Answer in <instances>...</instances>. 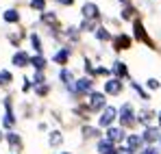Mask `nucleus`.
<instances>
[{
	"label": "nucleus",
	"mask_w": 161,
	"mask_h": 154,
	"mask_svg": "<svg viewBox=\"0 0 161 154\" xmlns=\"http://www.w3.org/2000/svg\"><path fill=\"white\" fill-rule=\"evenodd\" d=\"M124 146L131 150L133 154H139V150L144 148V141H142V135H126V141Z\"/></svg>",
	"instance_id": "13"
},
{
	"label": "nucleus",
	"mask_w": 161,
	"mask_h": 154,
	"mask_svg": "<svg viewBox=\"0 0 161 154\" xmlns=\"http://www.w3.org/2000/svg\"><path fill=\"white\" fill-rule=\"evenodd\" d=\"M4 141V132H2V128H0V143Z\"/></svg>",
	"instance_id": "37"
},
{
	"label": "nucleus",
	"mask_w": 161,
	"mask_h": 154,
	"mask_svg": "<svg viewBox=\"0 0 161 154\" xmlns=\"http://www.w3.org/2000/svg\"><path fill=\"white\" fill-rule=\"evenodd\" d=\"M118 122L124 130H133L137 126V111L131 102H124L118 109Z\"/></svg>",
	"instance_id": "1"
},
{
	"label": "nucleus",
	"mask_w": 161,
	"mask_h": 154,
	"mask_svg": "<svg viewBox=\"0 0 161 154\" xmlns=\"http://www.w3.org/2000/svg\"><path fill=\"white\" fill-rule=\"evenodd\" d=\"M131 15H133V9H124L122 11V20H131Z\"/></svg>",
	"instance_id": "34"
},
{
	"label": "nucleus",
	"mask_w": 161,
	"mask_h": 154,
	"mask_svg": "<svg viewBox=\"0 0 161 154\" xmlns=\"http://www.w3.org/2000/svg\"><path fill=\"white\" fill-rule=\"evenodd\" d=\"M122 91H124V82L120 80V78H107L105 80V85H103V93L105 96H122Z\"/></svg>",
	"instance_id": "6"
},
{
	"label": "nucleus",
	"mask_w": 161,
	"mask_h": 154,
	"mask_svg": "<svg viewBox=\"0 0 161 154\" xmlns=\"http://www.w3.org/2000/svg\"><path fill=\"white\" fill-rule=\"evenodd\" d=\"M131 89H133V91L137 93V96H139V98H142V100H150L148 91H146V89H144V87H142L139 82H135V80H131Z\"/></svg>",
	"instance_id": "24"
},
{
	"label": "nucleus",
	"mask_w": 161,
	"mask_h": 154,
	"mask_svg": "<svg viewBox=\"0 0 161 154\" xmlns=\"http://www.w3.org/2000/svg\"><path fill=\"white\" fill-rule=\"evenodd\" d=\"M44 4H46L44 0H31V7L37 9V11H44Z\"/></svg>",
	"instance_id": "32"
},
{
	"label": "nucleus",
	"mask_w": 161,
	"mask_h": 154,
	"mask_svg": "<svg viewBox=\"0 0 161 154\" xmlns=\"http://www.w3.org/2000/svg\"><path fill=\"white\" fill-rule=\"evenodd\" d=\"M96 152L98 154H118V146H113L109 139H98L96 141Z\"/></svg>",
	"instance_id": "15"
},
{
	"label": "nucleus",
	"mask_w": 161,
	"mask_h": 154,
	"mask_svg": "<svg viewBox=\"0 0 161 154\" xmlns=\"http://www.w3.org/2000/svg\"><path fill=\"white\" fill-rule=\"evenodd\" d=\"M126 135H129V132L122 128V126H111V128L105 130V139H109L113 146H124Z\"/></svg>",
	"instance_id": "5"
},
{
	"label": "nucleus",
	"mask_w": 161,
	"mask_h": 154,
	"mask_svg": "<svg viewBox=\"0 0 161 154\" xmlns=\"http://www.w3.org/2000/svg\"><path fill=\"white\" fill-rule=\"evenodd\" d=\"M111 76L120 78V80L129 78V67H126V63H124V61H113V65H111Z\"/></svg>",
	"instance_id": "14"
},
{
	"label": "nucleus",
	"mask_w": 161,
	"mask_h": 154,
	"mask_svg": "<svg viewBox=\"0 0 161 154\" xmlns=\"http://www.w3.org/2000/svg\"><path fill=\"white\" fill-rule=\"evenodd\" d=\"M85 104H87V111H89V113H100V111L107 106V96H105L103 91L94 89V91L87 96Z\"/></svg>",
	"instance_id": "3"
},
{
	"label": "nucleus",
	"mask_w": 161,
	"mask_h": 154,
	"mask_svg": "<svg viewBox=\"0 0 161 154\" xmlns=\"http://www.w3.org/2000/svg\"><path fill=\"white\" fill-rule=\"evenodd\" d=\"M157 126H159V130H161V111H157Z\"/></svg>",
	"instance_id": "35"
},
{
	"label": "nucleus",
	"mask_w": 161,
	"mask_h": 154,
	"mask_svg": "<svg viewBox=\"0 0 161 154\" xmlns=\"http://www.w3.org/2000/svg\"><path fill=\"white\" fill-rule=\"evenodd\" d=\"M59 154H74V152H59Z\"/></svg>",
	"instance_id": "38"
},
{
	"label": "nucleus",
	"mask_w": 161,
	"mask_h": 154,
	"mask_svg": "<svg viewBox=\"0 0 161 154\" xmlns=\"http://www.w3.org/2000/svg\"><path fill=\"white\" fill-rule=\"evenodd\" d=\"M20 20V13L18 11H13V9H9V11H4V22H9V24H13V22H18Z\"/></svg>",
	"instance_id": "28"
},
{
	"label": "nucleus",
	"mask_w": 161,
	"mask_h": 154,
	"mask_svg": "<svg viewBox=\"0 0 161 154\" xmlns=\"http://www.w3.org/2000/svg\"><path fill=\"white\" fill-rule=\"evenodd\" d=\"M31 67H33L35 72H46L48 59H46L44 54H35V56H31Z\"/></svg>",
	"instance_id": "18"
},
{
	"label": "nucleus",
	"mask_w": 161,
	"mask_h": 154,
	"mask_svg": "<svg viewBox=\"0 0 161 154\" xmlns=\"http://www.w3.org/2000/svg\"><path fill=\"white\" fill-rule=\"evenodd\" d=\"M37 130H42V132H48V130H50L48 122H39V124H37Z\"/></svg>",
	"instance_id": "33"
},
{
	"label": "nucleus",
	"mask_w": 161,
	"mask_h": 154,
	"mask_svg": "<svg viewBox=\"0 0 161 154\" xmlns=\"http://www.w3.org/2000/svg\"><path fill=\"white\" fill-rule=\"evenodd\" d=\"M115 122H118V109L111 106V104H107V106L98 113V128L107 130V128H111V126H115Z\"/></svg>",
	"instance_id": "2"
},
{
	"label": "nucleus",
	"mask_w": 161,
	"mask_h": 154,
	"mask_svg": "<svg viewBox=\"0 0 161 154\" xmlns=\"http://www.w3.org/2000/svg\"><path fill=\"white\" fill-rule=\"evenodd\" d=\"M15 126H18L15 113H13V111H4V113H2V119H0V128L9 132V130H15Z\"/></svg>",
	"instance_id": "11"
},
{
	"label": "nucleus",
	"mask_w": 161,
	"mask_h": 154,
	"mask_svg": "<svg viewBox=\"0 0 161 154\" xmlns=\"http://www.w3.org/2000/svg\"><path fill=\"white\" fill-rule=\"evenodd\" d=\"M63 141H65V137L61 130H48V146L50 148H61Z\"/></svg>",
	"instance_id": "19"
},
{
	"label": "nucleus",
	"mask_w": 161,
	"mask_h": 154,
	"mask_svg": "<svg viewBox=\"0 0 161 154\" xmlns=\"http://www.w3.org/2000/svg\"><path fill=\"white\" fill-rule=\"evenodd\" d=\"M96 39H98V41H111L113 37H111V33H109L105 26H98V28H96Z\"/></svg>",
	"instance_id": "26"
},
{
	"label": "nucleus",
	"mask_w": 161,
	"mask_h": 154,
	"mask_svg": "<svg viewBox=\"0 0 161 154\" xmlns=\"http://www.w3.org/2000/svg\"><path fill=\"white\" fill-rule=\"evenodd\" d=\"M122 2H129V0H122Z\"/></svg>",
	"instance_id": "39"
},
{
	"label": "nucleus",
	"mask_w": 161,
	"mask_h": 154,
	"mask_svg": "<svg viewBox=\"0 0 161 154\" xmlns=\"http://www.w3.org/2000/svg\"><path fill=\"white\" fill-rule=\"evenodd\" d=\"M80 135H83V139H103V130L98 128V126H89V124H85V126H80Z\"/></svg>",
	"instance_id": "16"
},
{
	"label": "nucleus",
	"mask_w": 161,
	"mask_h": 154,
	"mask_svg": "<svg viewBox=\"0 0 161 154\" xmlns=\"http://www.w3.org/2000/svg\"><path fill=\"white\" fill-rule=\"evenodd\" d=\"M11 65H15V67H20V70H24L31 65V54L26 50H18L13 56H11Z\"/></svg>",
	"instance_id": "10"
},
{
	"label": "nucleus",
	"mask_w": 161,
	"mask_h": 154,
	"mask_svg": "<svg viewBox=\"0 0 161 154\" xmlns=\"http://www.w3.org/2000/svg\"><path fill=\"white\" fill-rule=\"evenodd\" d=\"M13 85V72L11 70H0V87H11Z\"/></svg>",
	"instance_id": "23"
},
{
	"label": "nucleus",
	"mask_w": 161,
	"mask_h": 154,
	"mask_svg": "<svg viewBox=\"0 0 161 154\" xmlns=\"http://www.w3.org/2000/svg\"><path fill=\"white\" fill-rule=\"evenodd\" d=\"M28 91H33V82L28 76H24L22 78V93H28Z\"/></svg>",
	"instance_id": "30"
},
{
	"label": "nucleus",
	"mask_w": 161,
	"mask_h": 154,
	"mask_svg": "<svg viewBox=\"0 0 161 154\" xmlns=\"http://www.w3.org/2000/svg\"><path fill=\"white\" fill-rule=\"evenodd\" d=\"M4 141H7V146H9L11 154H20L22 150H24V139H22V135H18L15 130L4 132Z\"/></svg>",
	"instance_id": "4"
},
{
	"label": "nucleus",
	"mask_w": 161,
	"mask_h": 154,
	"mask_svg": "<svg viewBox=\"0 0 161 154\" xmlns=\"http://www.w3.org/2000/svg\"><path fill=\"white\" fill-rule=\"evenodd\" d=\"M70 56H72V50H70L68 46H63V48H59V50L53 54V63L61 65V67H68V63H70Z\"/></svg>",
	"instance_id": "9"
},
{
	"label": "nucleus",
	"mask_w": 161,
	"mask_h": 154,
	"mask_svg": "<svg viewBox=\"0 0 161 154\" xmlns=\"http://www.w3.org/2000/svg\"><path fill=\"white\" fill-rule=\"evenodd\" d=\"M161 87V80H157V78H148L146 80V89H150V91H157Z\"/></svg>",
	"instance_id": "29"
},
{
	"label": "nucleus",
	"mask_w": 161,
	"mask_h": 154,
	"mask_svg": "<svg viewBox=\"0 0 161 154\" xmlns=\"http://www.w3.org/2000/svg\"><path fill=\"white\" fill-rule=\"evenodd\" d=\"M159 146H161V139H159Z\"/></svg>",
	"instance_id": "40"
},
{
	"label": "nucleus",
	"mask_w": 161,
	"mask_h": 154,
	"mask_svg": "<svg viewBox=\"0 0 161 154\" xmlns=\"http://www.w3.org/2000/svg\"><path fill=\"white\" fill-rule=\"evenodd\" d=\"M159 139H161L159 126H146L144 132H142V141H144V146H155Z\"/></svg>",
	"instance_id": "7"
},
{
	"label": "nucleus",
	"mask_w": 161,
	"mask_h": 154,
	"mask_svg": "<svg viewBox=\"0 0 161 154\" xmlns=\"http://www.w3.org/2000/svg\"><path fill=\"white\" fill-rule=\"evenodd\" d=\"M33 91H35V96H37V98H42V100H44V98H48V96H50L53 85H50V82H44V85H39V87H33Z\"/></svg>",
	"instance_id": "22"
},
{
	"label": "nucleus",
	"mask_w": 161,
	"mask_h": 154,
	"mask_svg": "<svg viewBox=\"0 0 161 154\" xmlns=\"http://www.w3.org/2000/svg\"><path fill=\"white\" fill-rule=\"evenodd\" d=\"M83 18H85V20H98V18H100L98 7H96L94 2H85V4H83Z\"/></svg>",
	"instance_id": "17"
},
{
	"label": "nucleus",
	"mask_w": 161,
	"mask_h": 154,
	"mask_svg": "<svg viewBox=\"0 0 161 154\" xmlns=\"http://www.w3.org/2000/svg\"><path fill=\"white\" fill-rule=\"evenodd\" d=\"M153 119H157V111H153L148 106H144V109L137 111V124H142L144 128L146 126H153Z\"/></svg>",
	"instance_id": "8"
},
{
	"label": "nucleus",
	"mask_w": 161,
	"mask_h": 154,
	"mask_svg": "<svg viewBox=\"0 0 161 154\" xmlns=\"http://www.w3.org/2000/svg\"><path fill=\"white\" fill-rule=\"evenodd\" d=\"M133 28H135V39H139L142 44H148V46H153V41H150V37L146 35V30H144L142 22H135V24H133Z\"/></svg>",
	"instance_id": "21"
},
{
	"label": "nucleus",
	"mask_w": 161,
	"mask_h": 154,
	"mask_svg": "<svg viewBox=\"0 0 161 154\" xmlns=\"http://www.w3.org/2000/svg\"><path fill=\"white\" fill-rule=\"evenodd\" d=\"M59 80L63 82V87H68V85H74L76 76H74V72H72L70 67H61V70H59Z\"/></svg>",
	"instance_id": "20"
},
{
	"label": "nucleus",
	"mask_w": 161,
	"mask_h": 154,
	"mask_svg": "<svg viewBox=\"0 0 161 154\" xmlns=\"http://www.w3.org/2000/svg\"><path fill=\"white\" fill-rule=\"evenodd\" d=\"M111 41H113V50H115V52H122V50H129V48H131V37L124 35V33L115 35Z\"/></svg>",
	"instance_id": "12"
},
{
	"label": "nucleus",
	"mask_w": 161,
	"mask_h": 154,
	"mask_svg": "<svg viewBox=\"0 0 161 154\" xmlns=\"http://www.w3.org/2000/svg\"><path fill=\"white\" fill-rule=\"evenodd\" d=\"M59 2H61V4H72L74 0H59Z\"/></svg>",
	"instance_id": "36"
},
{
	"label": "nucleus",
	"mask_w": 161,
	"mask_h": 154,
	"mask_svg": "<svg viewBox=\"0 0 161 154\" xmlns=\"http://www.w3.org/2000/svg\"><path fill=\"white\" fill-rule=\"evenodd\" d=\"M31 82H33V87H39V85H44V82H48L46 72H35V74L31 76Z\"/></svg>",
	"instance_id": "27"
},
{
	"label": "nucleus",
	"mask_w": 161,
	"mask_h": 154,
	"mask_svg": "<svg viewBox=\"0 0 161 154\" xmlns=\"http://www.w3.org/2000/svg\"><path fill=\"white\" fill-rule=\"evenodd\" d=\"M139 154H161V152H159L157 146H144V148L139 150Z\"/></svg>",
	"instance_id": "31"
},
{
	"label": "nucleus",
	"mask_w": 161,
	"mask_h": 154,
	"mask_svg": "<svg viewBox=\"0 0 161 154\" xmlns=\"http://www.w3.org/2000/svg\"><path fill=\"white\" fill-rule=\"evenodd\" d=\"M31 46L35 48V54H42L44 52V46H42V39L37 33H31Z\"/></svg>",
	"instance_id": "25"
}]
</instances>
